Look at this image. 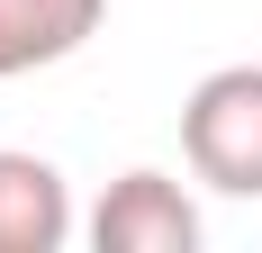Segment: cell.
Returning a JSON list of instances; mask_svg holds the SVG:
<instances>
[{
  "mask_svg": "<svg viewBox=\"0 0 262 253\" xmlns=\"http://www.w3.org/2000/svg\"><path fill=\"white\" fill-rule=\"evenodd\" d=\"M181 154L208 190L262 199V64H226L181 100Z\"/></svg>",
  "mask_w": 262,
  "mask_h": 253,
  "instance_id": "1",
  "label": "cell"
},
{
  "mask_svg": "<svg viewBox=\"0 0 262 253\" xmlns=\"http://www.w3.org/2000/svg\"><path fill=\"white\" fill-rule=\"evenodd\" d=\"M100 253H199V208L172 172H118L108 199L91 208Z\"/></svg>",
  "mask_w": 262,
  "mask_h": 253,
  "instance_id": "2",
  "label": "cell"
},
{
  "mask_svg": "<svg viewBox=\"0 0 262 253\" xmlns=\"http://www.w3.org/2000/svg\"><path fill=\"white\" fill-rule=\"evenodd\" d=\"M73 244V190L46 154H0V253H63Z\"/></svg>",
  "mask_w": 262,
  "mask_h": 253,
  "instance_id": "3",
  "label": "cell"
},
{
  "mask_svg": "<svg viewBox=\"0 0 262 253\" xmlns=\"http://www.w3.org/2000/svg\"><path fill=\"white\" fill-rule=\"evenodd\" d=\"M100 18H108V0H0V81L81 54L100 36Z\"/></svg>",
  "mask_w": 262,
  "mask_h": 253,
  "instance_id": "4",
  "label": "cell"
}]
</instances>
